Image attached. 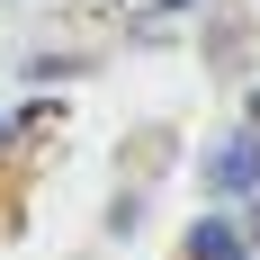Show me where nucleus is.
<instances>
[{
    "label": "nucleus",
    "instance_id": "2",
    "mask_svg": "<svg viewBox=\"0 0 260 260\" xmlns=\"http://www.w3.org/2000/svg\"><path fill=\"white\" fill-rule=\"evenodd\" d=\"M188 260H251V251H242V224H224V215H207V224L188 234Z\"/></svg>",
    "mask_w": 260,
    "mask_h": 260
},
{
    "label": "nucleus",
    "instance_id": "1",
    "mask_svg": "<svg viewBox=\"0 0 260 260\" xmlns=\"http://www.w3.org/2000/svg\"><path fill=\"white\" fill-rule=\"evenodd\" d=\"M215 198H242V188H260V144H234V153H215Z\"/></svg>",
    "mask_w": 260,
    "mask_h": 260
}]
</instances>
